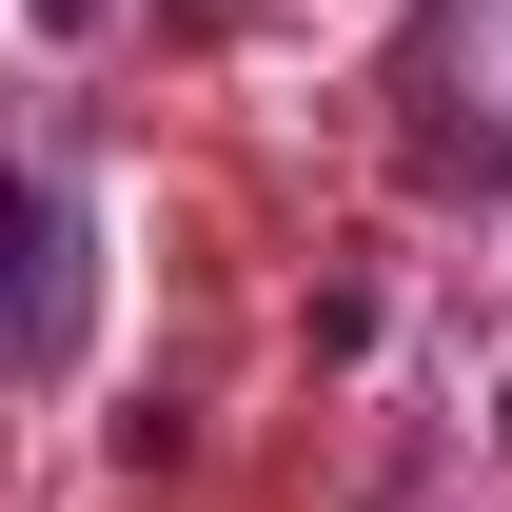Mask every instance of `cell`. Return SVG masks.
<instances>
[{"instance_id":"6da1fadb","label":"cell","mask_w":512,"mask_h":512,"mask_svg":"<svg viewBox=\"0 0 512 512\" xmlns=\"http://www.w3.org/2000/svg\"><path fill=\"white\" fill-rule=\"evenodd\" d=\"M20 355H40V375L79 355V197H60V178H40V276H20Z\"/></svg>"}]
</instances>
